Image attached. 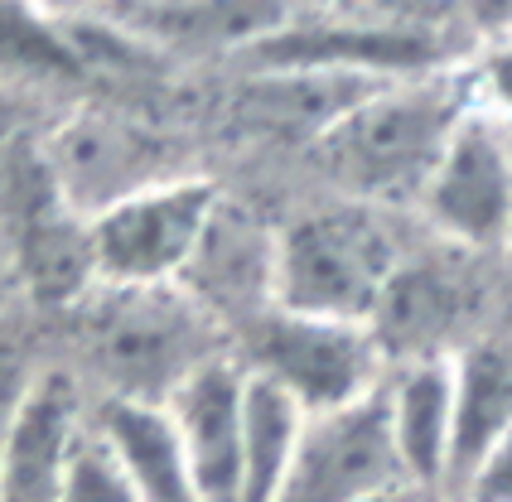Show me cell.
<instances>
[{"label":"cell","mask_w":512,"mask_h":502,"mask_svg":"<svg viewBox=\"0 0 512 502\" xmlns=\"http://www.w3.org/2000/svg\"><path fill=\"white\" fill-rule=\"evenodd\" d=\"M469 102H474V73L445 68L426 78H401L363 97L334 131L314 140V150L353 203L416 208L430 165L440 160Z\"/></svg>","instance_id":"1"},{"label":"cell","mask_w":512,"mask_h":502,"mask_svg":"<svg viewBox=\"0 0 512 502\" xmlns=\"http://www.w3.org/2000/svg\"><path fill=\"white\" fill-rule=\"evenodd\" d=\"M83 319L92 396L170 401L189 372L228 353L232 338L179 285L165 290H92L73 309Z\"/></svg>","instance_id":"2"},{"label":"cell","mask_w":512,"mask_h":502,"mask_svg":"<svg viewBox=\"0 0 512 502\" xmlns=\"http://www.w3.org/2000/svg\"><path fill=\"white\" fill-rule=\"evenodd\" d=\"M406 247L387 208L334 203L276 227V309L372 324Z\"/></svg>","instance_id":"3"},{"label":"cell","mask_w":512,"mask_h":502,"mask_svg":"<svg viewBox=\"0 0 512 502\" xmlns=\"http://www.w3.org/2000/svg\"><path fill=\"white\" fill-rule=\"evenodd\" d=\"M232 353L252 377L281 387L305 416H329L377 396L392 367L372 324L319 319L276 305L232 338Z\"/></svg>","instance_id":"4"},{"label":"cell","mask_w":512,"mask_h":502,"mask_svg":"<svg viewBox=\"0 0 512 502\" xmlns=\"http://www.w3.org/2000/svg\"><path fill=\"white\" fill-rule=\"evenodd\" d=\"M223 194L208 179L165 174L87 218L97 290H165L179 285Z\"/></svg>","instance_id":"5"},{"label":"cell","mask_w":512,"mask_h":502,"mask_svg":"<svg viewBox=\"0 0 512 502\" xmlns=\"http://www.w3.org/2000/svg\"><path fill=\"white\" fill-rule=\"evenodd\" d=\"M421 223L464 256H508L512 242V126L474 92L440 160L416 194Z\"/></svg>","instance_id":"6"},{"label":"cell","mask_w":512,"mask_h":502,"mask_svg":"<svg viewBox=\"0 0 512 502\" xmlns=\"http://www.w3.org/2000/svg\"><path fill=\"white\" fill-rule=\"evenodd\" d=\"M401 488L406 474L387 435L382 401L368 396L358 406L305 420V435L295 445L276 502H372Z\"/></svg>","instance_id":"7"},{"label":"cell","mask_w":512,"mask_h":502,"mask_svg":"<svg viewBox=\"0 0 512 502\" xmlns=\"http://www.w3.org/2000/svg\"><path fill=\"white\" fill-rule=\"evenodd\" d=\"M92 387L73 363H49L0 445V502H58L92 430Z\"/></svg>","instance_id":"8"},{"label":"cell","mask_w":512,"mask_h":502,"mask_svg":"<svg viewBox=\"0 0 512 502\" xmlns=\"http://www.w3.org/2000/svg\"><path fill=\"white\" fill-rule=\"evenodd\" d=\"M179 290L223 334L237 338L252 319L276 305V232L223 198Z\"/></svg>","instance_id":"9"},{"label":"cell","mask_w":512,"mask_h":502,"mask_svg":"<svg viewBox=\"0 0 512 502\" xmlns=\"http://www.w3.org/2000/svg\"><path fill=\"white\" fill-rule=\"evenodd\" d=\"M174 430L194 474L199 502H242V406H247V367L237 353L208 358L184 377L170 401Z\"/></svg>","instance_id":"10"},{"label":"cell","mask_w":512,"mask_h":502,"mask_svg":"<svg viewBox=\"0 0 512 502\" xmlns=\"http://www.w3.org/2000/svg\"><path fill=\"white\" fill-rule=\"evenodd\" d=\"M377 401L406 488L421 498H440L455 459V363L450 358L392 363L377 387Z\"/></svg>","instance_id":"11"},{"label":"cell","mask_w":512,"mask_h":502,"mask_svg":"<svg viewBox=\"0 0 512 502\" xmlns=\"http://www.w3.org/2000/svg\"><path fill=\"white\" fill-rule=\"evenodd\" d=\"M92 430L116 459V469L136 488L141 502H199L194 474L184 459V440L174 430L165 401H136V396H97L92 401Z\"/></svg>","instance_id":"12"},{"label":"cell","mask_w":512,"mask_h":502,"mask_svg":"<svg viewBox=\"0 0 512 502\" xmlns=\"http://www.w3.org/2000/svg\"><path fill=\"white\" fill-rule=\"evenodd\" d=\"M455 459L450 483L512 430V334H479L459 348L455 358Z\"/></svg>","instance_id":"13"},{"label":"cell","mask_w":512,"mask_h":502,"mask_svg":"<svg viewBox=\"0 0 512 502\" xmlns=\"http://www.w3.org/2000/svg\"><path fill=\"white\" fill-rule=\"evenodd\" d=\"M377 87H387V83H363V78H339V73H310V68H252L237 102L261 126L319 140L324 131H334L363 97H372Z\"/></svg>","instance_id":"14"},{"label":"cell","mask_w":512,"mask_h":502,"mask_svg":"<svg viewBox=\"0 0 512 502\" xmlns=\"http://www.w3.org/2000/svg\"><path fill=\"white\" fill-rule=\"evenodd\" d=\"M305 411L281 387L247 372V406H242V502H276L295 445L305 435Z\"/></svg>","instance_id":"15"},{"label":"cell","mask_w":512,"mask_h":502,"mask_svg":"<svg viewBox=\"0 0 512 502\" xmlns=\"http://www.w3.org/2000/svg\"><path fill=\"white\" fill-rule=\"evenodd\" d=\"M44 367L49 363L29 348L25 329H20V314H15V319H0V445H5L15 416L25 411L29 391H34Z\"/></svg>","instance_id":"16"},{"label":"cell","mask_w":512,"mask_h":502,"mask_svg":"<svg viewBox=\"0 0 512 502\" xmlns=\"http://www.w3.org/2000/svg\"><path fill=\"white\" fill-rule=\"evenodd\" d=\"M58 502H141V498L126 483V474L116 469L107 445L97 440V430H87V440L78 449V459H73V469H68V483H63Z\"/></svg>","instance_id":"17"},{"label":"cell","mask_w":512,"mask_h":502,"mask_svg":"<svg viewBox=\"0 0 512 502\" xmlns=\"http://www.w3.org/2000/svg\"><path fill=\"white\" fill-rule=\"evenodd\" d=\"M324 15L363 20V25H392V29H445L455 5L450 0H334Z\"/></svg>","instance_id":"18"},{"label":"cell","mask_w":512,"mask_h":502,"mask_svg":"<svg viewBox=\"0 0 512 502\" xmlns=\"http://www.w3.org/2000/svg\"><path fill=\"white\" fill-rule=\"evenodd\" d=\"M440 498H464V502H512V430L498 440V445H488L464 474L450 493H440Z\"/></svg>","instance_id":"19"},{"label":"cell","mask_w":512,"mask_h":502,"mask_svg":"<svg viewBox=\"0 0 512 502\" xmlns=\"http://www.w3.org/2000/svg\"><path fill=\"white\" fill-rule=\"evenodd\" d=\"M474 92L488 112H498L512 126V44L484 49L474 63Z\"/></svg>","instance_id":"20"},{"label":"cell","mask_w":512,"mask_h":502,"mask_svg":"<svg viewBox=\"0 0 512 502\" xmlns=\"http://www.w3.org/2000/svg\"><path fill=\"white\" fill-rule=\"evenodd\" d=\"M455 15L484 49L512 44V0H455Z\"/></svg>","instance_id":"21"},{"label":"cell","mask_w":512,"mask_h":502,"mask_svg":"<svg viewBox=\"0 0 512 502\" xmlns=\"http://www.w3.org/2000/svg\"><path fill=\"white\" fill-rule=\"evenodd\" d=\"M25 266H20V242L10 223L0 218V319H15L25 309Z\"/></svg>","instance_id":"22"},{"label":"cell","mask_w":512,"mask_h":502,"mask_svg":"<svg viewBox=\"0 0 512 502\" xmlns=\"http://www.w3.org/2000/svg\"><path fill=\"white\" fill-rule=\"evenodd\" d=\"M281 5L290 10V15H324L334 0H281Z\"/></svg>","instance_id":"23"},{"label":"cell","mask_w":512,"mask_h":502,"mask_svg":"<svg viewBox=\"0 0 512 502\" xmlns=\"http://www.w3.org/2000/svg\"><path fill=\"white\" fill-rule=\"evenodd\" d=\"M372 502H426V498H421V493H406V488H401V493H382V498H372Z\"/></svg>","instance_id":"24"},{"label":"cell","mask_w":512,"mask_h":502,"mask_svg":"<svg viewBox=\"0 0 512 502\" xmlns=\"http://www.w3.org/2000/svg\"><path fill=\"white\" fill-rule=\"evenodd\" d=\"M430 502H464V498H430Z\"/></svg>","instance_id":"25"},{"label":"cell","mask_w":512,"mask_h":502,"mask_svg":"<svg viewBox=\"0 0 512 502\" xmlns=\"http://www.w3.org/2000/svg\"><path fill=\"white\" fill-rule=\"evenodd\" d=\"M508 314H512V300H508ZM508 334H512V324H508Z\"/></svg>","instance_id":"26"},{"label":"cell","mask_w":512,"mask_h":502,"mask_svg":"<svg viewBox=\"0 0 512 502\" xmlns=\"http://www.w3.org/2000/svg\"><path fill=\"white\" fill-rule=\"evenodd\" d=\"M508 261H512V242H508Z\"/></svg>","instance_id":"27"},{"label":"cell","mask_w":512,"mask_h":502,"mask_svg":"<svg viewBox=\"0 0 512 502\" xmlns=\"http://www.w3.org/2000/svg\"><path fill=\"white\" fill-rule=\"evenodd\" d=\"M450 5H455V0H450Z\"/></svg>","instance_id":"28"},{"label":"cell","mask_w":512,"mask_h":502,"mask_svg":"<svg viewBox=\"0 0 512 502\" xmlns=\"http://www.w3.org/2000/svg\"><path fill=\"white\" fill-rule=\"evenodd\" d=\"M426 502H430V498H426Z\"/></svg>","instance_id":"29"}]
</instances>
